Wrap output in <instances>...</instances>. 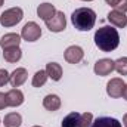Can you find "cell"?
I'll return each mask as SVG.
<instances>
[{"label": "cell", "mask_w": 127, "mask_h": 127, "mask_svg": "<svg viewBox=\"0 0 127 127\" xmlns=\"http://www.w3.org/2000/svg\"><path fill=\"white\" fill-rule=\"evenodd\" d=\"M95 44L102 52H112L120 44V35L114 27H102L95 32Z\"/></svg>", "instance_id": "obj_1"}, {"label": "cell", "mask_w": 127, "mask_h": 127, "mask_svg": "<svg viewBox=\"0 0 127 127\" xmlns=\"http://www.w3.org/2000/svg\"><path fill=\"white\" fill-rule=\"evenodd\" d=\"M71 22L78 31H89L95 27L96 12L90 7H78L72 12Z\"/></svg>", "instance_id": "obj_2"}, {"label": "cell", "mask_w": 127, "mask_h": 127, "mask_svg": "<svg viewBox=\"0 0 127 127\" xmlns=\"http://www.w3.org/2000/svg\"><path fill=\"white\" fill-rule=\"evenodd\" d=\"M22 18H24V12L21 7H10L0 15V24L3 27L9 28V27L16 25L18 22H21Z\"/></svg>", "instance_id": "obj_3"}, {"label": "cell", "mask_w": 127, "mask_h": 127, "mask_svg": "<svg viewBox=\"0 0 127 127\" xmlns=\"http://www.w3.org/2000/svg\"><path fill=\"white\" fill-rule=\"evenodd\" d=\"M21 37L24 40H27V41H37L41 37V28H40V25L35 24V22H32V21L27 22L22 27V30H21Z\"/></svg>", "instance_id": "obj_4"}, {"label": "cell", "mask_w": 127, "mask_h": 127, "mask_svg": "<svg viewBox=\"0 0 127 127\" xmlns=\"http://www.w3.org/2000/svg\"><path fill=\"white\" fill-rule=\"evenodd\" d=\"M46 27L50 30L52 32H61L66 28V19H65V15L61 10H56V13L49 19L46 21Z\"/></svg>", "instance_id": "obj_5"}, {"label": "cell", "mask_w": 127, "mask_h": 127, "mask_svg": "<svg viewBox=\"0 0 127 127\" xmlns=\"http://www.w3.org/2000/svg\"><path fill=\"white\" fill-rule=\"evenodd\" d=\"M115 69V62L112 59H108V58H102L95 64V74L100 75V77H105V75H109L112 71Z\"/></svg>", "instance_id": "obj_6"}, {"label": "cell", "mask_w": 127, "mask_h": 127, "mask_svg": "<svg viewBox=\"0 0 127 127\" xmlns=\"http://www.w3.org/2000/svg\"><path fill=\"white\" fill-rule=\"evenodd\" d=\"M124 84H126V83H124L121 78H118V77L111 78V80L108 81V84H106V93H108V96H111L112 99L121 97Z\"/></svg>", "instance_id": "obj_7"}, {"label": "cell", "mask_w": 127, "mask_h": 127, "mask_svg": "<svg viewBox=\"0 0 127 127\" xmlns=\"http://www.w3.org/2000/svg\"><path fill=\"white\" fill-rule=\"evenodd\" d=\"M64 56H65V61H66V62L78 64V62H81V59H83V56H84V52H83V49H81L80 46H69V47L65 50Z\"/></svg>", "instance_id": "obj_8"}, {"label": "cell", "mask_w": 127, "mask_h": 127, "mask_svg": "<svg viewBox=\"0 0 127 127\" xmlns=\"http://www.w3.org/2000/svg\"><path fill=\"white\" fill-rule=\"evenodd\" d=\"M6 102H7V106H19L24 103V93L19 90V89H12L6 93Z\"/></svg>", "instance_id": "obj_9"}, {"label": "cell", "mask_w": 127, "mask_h": 127, "mask_svg": "<svg viewBox=\"0 0 127 127\" xmlns=\"http://www.w3.org/2000/svg\"><path fill=\"white\" fill-rule=\"evenodd\" d=\"M21 43V35L15 34V32H7L1 37L0 40V46L3 49H9V47H18Z\"/></svg>", "instance_id": "obj_10"}, {"label": "cell", "mask_w": 127, "mask_h": 127, "mask_svg": "<svg viewBox=\"0 0 127 127\" xmlns=\"http://www.w3.org/2000/svg\"><path fill=\"white\" fill-rule=\"evenodd\" d=\"M108 21L117 28H124L127 25V16L123 12H118V10H111L108 13Z\"/></svg>", "instance_id": "obj_11"}, {"label": "cell", "mask_w": 127, "mask_h": 127, "mask_svg": "<svg viewBox=\"0 0 127 127\" xmlns=\"http://www.w3.org/2000/svg\"><path fill=\"white\" fill-rule=\"evenodd\" d=\"M55 13H56V9H55V6L50 4V3H41V4H38V7H37V15H38V18H41L44 22L49 21Z\"/></svg>", "instance_id": "obj_12"}, {"label": "cell", "mask_w": 127, "mask_h": 127, "mask_svg": "<svg viewBox=\"0 0 127 127\" xmlns=\"http://www.w3.org/2000/svg\"><path fill=\"white\" fill-rule=\"evenodd\" d=\"M27 69L25 68H16L12 74H10V84L13 86V87H19V86H22L25 81H27Z\"/></svg>", "instance_id": "obj_13"}, {"label": "cell", "mask_w": 127, "mask_h": 127, "mask_svg": "<svg viewBox=\"0 0 127 127\" xmlns=\"http://www.w3.org/2000/svg\"><path fill=\"white\" fill-rule=\"evenodd\" d=\"M90 127H121V123L112 117H99L95 121H92Z\"/></svg>", "instance_id": "obj_14"}, {"label": "cell", "mask_w": 127, "mask_h": 127, "mask_svg": "<svg viewBox=\"0 0 127 127\" xmlns=\"http://www.w3.org/2000/svg\"><path fill=\"white\" fill-rule=\"evenodd\" d=\"M43 106L47 109V111H58L61 108V99L58 95H47L44 96L43 99Z\"/></svg>", "instance_id": "obj_15"}, {"label": "cell", "mask_w": 127, "mask_h": 127, "mask_svg": "<svg viewBox=\"0 0 127 127\" xmlns=\"http://www.w3.org/2000/svg\"><path fill=\"white\" fill-rule=\"evenodd\" d=\"M46 72L49 78H52L53 81H59L62 77V66L56 62H49L46 65Z\"/></svg>", "instance_id": "obj_16"}, {"label": "cell", "mask_w": 127, "mask_h": 127, "mask_svg": "<svg viewBox=\"0 0 127 127\" xmlns=\"http://www.w3.org/2000/svg\"><path fill=\"white\" fill-rule=\"evenodd\" d=\"M21 56H22V50L19 49V46L18 47H9V49H3V58H4V61H7V62H18L19 59H21Z\"/></svg>", "instance_id": "obj_17"}, {"label": "cell", "mask_w": 127, "mask_h": 127, "mask_svg": "<svg viewBox=\"0 0 127 127\" xmlns=\"http://www.w3.org/2000/svg\"><path fill=\"white\" fill-rule=\"evenodd\" d=\"M4 127H19L22 124V117L18 112H9L7 115H4Z\"/></svg>", "instance_id": "obj_18"}, {"label": "cell", "mask_w": 127, "mask_h": 127, "mask_svg": "<svg viewBox=\"0 0 127 127\" xmlns=\"http://www.w3.org/2000/svg\"><path fill=\"white\" fill-rule=\"evenodd\" d=\"M47 78H49V75H47L46 69H40V71H37V72L34 74V77H32V86H34V87H41V86L46 84Z\"/></svg>", "instance_id": "obj_19"}, {"label": "cell", "mask_w": 127, "mask_h": 127, "mask_svg": "<svg viewBox=\"0 0 127 127\" xmlns=\"http://www.w3.org/2000/svg\"><path fill=\"white\" fill-rule=\"evenodd\" d=\"M78 118H80V114H78V112H71V114H68V115L62 120L61 127H77Z\"/></svg>", "instance_id": "obj_20"}, {"label": "cell", "mask_w": 127, "mask_h": 127, "mask_svg": "<svg viewBox=\"0 0 127 127\" xmlns=\"http://www.w3.org/2000/svg\"><path fill=\"white\" fill-rule=\"evenodd\" d=\"M114 62H115V71L121 75H127V56L118 58Z\"/></svg>", "instance_id": "obj_21"}, {"label": "cell", "mask_w": 127, "mask_h": 127, "mask_svg": "<svg viewBox=\"0 0 127 127\" xmlns=\"http://www.w3.org/2000/svg\"><path fill=\"white\" fill-rule=\"evenodd\" d=\"M92 121H93V115H92L90 112L80 114V118H78V124H77V127H90L92 126Z\"/></svg>", "instance_id": "obj_22"}, {"label": "cell", "mask_w": 127, "mask_h": 127, "mask_svg": "<svg viewBox=\"0 0 127 127\" xmlns=\"http://www.w3.org/2000/svg\"><path fill=\"white\" fill-rule=\"evenodd\" d=\"M9 80H10V74H9L4 68H1V69H0V87L6 86V84L9 83Z\"/></svg>", "instance_id": "obj_23"}, {"label": "cell", "mask_w": 127, "mask_h": 127, "mask_svg": "<svg viewBox=\"0 0 127 127\" xmlns=\"http://www.w3.org/2000/svg\"><path fill=\"white\" fill-rule=\"evenodd\" d=\"M115 10H118V12H127V0H123V1H120L117 6H115Z\"/></svg>", "instance_id": "obj_24"}, {"label": "cell", "mask_w": 127, "mask_h": 127, "mask_svg": "<svg viewBox=\"0 0 127 127\" xmlns=\"http://www.w3.org/2000/svg\"><path fill=\"white\" fill-rule=\"evenodd\" d=\"M7 106V102H6V93H1L0 92V109H4Z\"/></svg>", "instance_id": "obj_25"}, {"label": "cell", "mask_w": 127, "mask_h": 127, "mask_svg": "<svg viewBox=\"0 0 127 127\" xmlns=\"http://www.w3.org/2000/svg\"><path fill=\"white\" fill-rule=\"evenodd\" d=\"M105 1H106V3H108L111 7H115V6H117L120 1H123V0H105Z\"/></svg>", "instance_id": "obj_26"}, {"label": "cell", "mask_w": 127, "mask_h": 127, "mask_svg": "<svg viewBox=\"0 0 127 127\" xmlns=\"http://www.w3.org/2000/svg\"><path fill=\"white\" fill-rule=\"evenodd\" d=\"M121 96L127 100V84H124V87H123V95H121Z\"/></svg>", "instance_id": "obj_27"}, {"label": "cell", "mask_w": 127, "mask_h": 127, "mask_svg": "<svg viewBox=\"0 0 127 127\" xmlns=\"http://www.w3.org/2000/svg\"><path fill=\"white\" fill-rule=\"evenodd\" d=\"M123 124L127 127V114H124V117H123Z\"/></svg>", "instance_id": "obj_28"}, {"label": "cell", "mask_w": 127, "mask_h": 127, "mask_svg": "<svg viewBox=\"0 0 127 127\" xmlns=\"http://www.w3.org/2000/svg\"><path fill=\"white\" fill-rule=\"evenodd\" d=\"M1 6H3V0H0V7H1Z\"/></svg>", "instance_id": "obj_29"}, {"label": "cell", "mask_w": 127, "mask_h": 127, "mask_svg": "<svg viewBox=\"0 0 127 127\" xmlns=\"http://www.w3.org/2000/svg\"><path fill=\"white\" fill-rule=\"evenodd\" d=\"M83 1H92V0H83Z\"/></svg>", "instance_id": "obj_30"}, {"label": "cell", "mask_w": 127, "mask_h": 127, "mask_svg": "<svg viewBox=\"0 0 127 127\" xmlns=\"http://www.w3.org/2000/svg\"><path fill=\"white\" fill-rule=\"evenodd\" d=\"M32 127H41V126H32Z\"/></svg>", "instance_id": "obj_31"}, {"label": "cell", "mask_w": 127, "mask_h": 127, "mask_svg": "<svg viewBox=\"0 0 127 127\" xmlns=\"http://www.w3.org/2000/svg\"><path fill=\"white\" fill-rule=\"evenodd\" d=\"M0 121H1V120H0Z\"/></svg>", "instance_id": "obj_32"}]
</instances>
